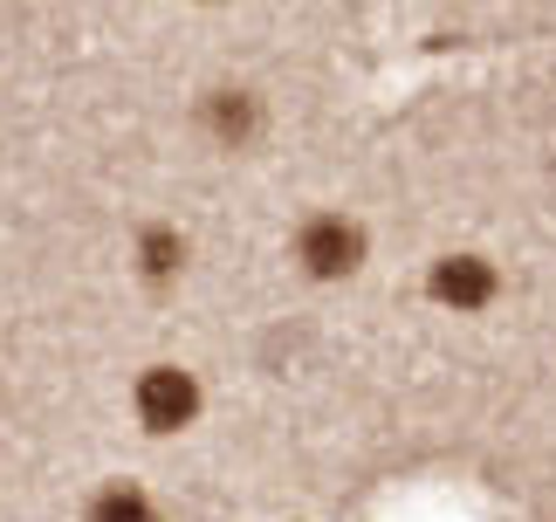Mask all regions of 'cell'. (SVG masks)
I'll use <instances>...</instances> for the list:
<instances>
[{
    "label": "cell",
    "instance_id": "cell-1",
    "mask_svg": "<svg viewBox=\"0 0 556 522\" xmlns=\"http://www.w3.org/2000/svg\"><path fill=\"white\" fill-rule=\"evenodd\" d=\"M295 261H303L316 282H344V275H357V261H365V227L344 221V213H316V221L295 234Z\"/></svg>",
    "mask_w": 556,
    "mask_h": 522
},
{
    "label": "cell",
    "instance_id": "cell-2",
    "mask_svg": "<svg viewBox=\"0 0 556 522\" xmlns=\"http://www.w3.org/2000/svg\"><path fill=\"white\" fill-rule=\"evenodd\" d=\"M192 412H200V385H192L179 364H152V372L138 378V420L152 433H179Z\"/></svg>",
    "mask_w": 556,
    "mask_h": 522
},
{
    "label": "cell",
    "instance_id": "cell-3",
    "mask_svg": "<svg viewBox=\"0 0 556 522\" xmlns=\"http://www.w3.org/2000/svg\"><path fill=\"white\" fill-rule=\"evenodd\" d=\"M433 302H446V310H488V302H495V269H488L481 254L433 261Z\"/></svg>",
    "mask_w": 556,
    "mask_h": 522
},
{
    "label": "cell",
    "instance_id": "cell-4",
    "mask_svg": "<svg viewBox=\"0 0 556 522\" xmlns=\"http://www.w3.org/2000/svg\"><path fill=\"white\" fill-rule=\"evenodd\" d=\"M254 124H262V111H254L248 90H213V97H206V130H213L220 145H248Z\"/></svg>",
    "mask_w": 556,
    "mask_h": 522
},
{
    "label": "cell",
    "instance_id": "cell-5",
    "mask_svg": "<svg viewBox=\"0 0 556 522\" xmlns=\"http://www.w3.org/2000/svg\"><path fill=\"white\" fill-rule=\"evenodd\" d=\"M138 254H144V275H152V282H165V275H173L179 261H186V241H179V234H165V227H152Z\"/></svg>",
    "mask_w": 556,
    "mask_h": 522
}]
</instances>
